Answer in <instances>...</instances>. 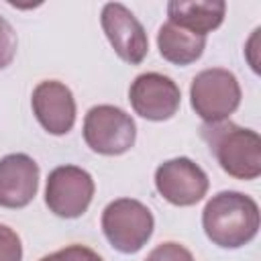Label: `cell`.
I'll list each match as a JSON object with an SVG mask.
<instances>
[{
    "label": "cell",
    "instance_id": "1",
    "mask_svg": "<svg viewBox=\"0 0 261 261\" xmlns=\"http://www.w3.org/2000/svg\"><path fill=\"white\" fill-rule=\"evenodd\" d=\"M257 202L234 190L214 194L202 210V228L212 245L220 249H241L259 232Z\"/></svg>",
    "mask_w": 261,
    "mask_h": 261
},
{
    "label": "cell",
    "instance_id": "2",
    "mask_svg": "<svg viewBox=\"0 0 261 261\" xmlns=\"http://www.w3.org/2000/svg\"><path fill=\"white\" fill-rule=\"evenodd\" d=\"M200 137L206 141L222 171L230 177L251 181L261 175V137L257 130L220 120L204 122Z\"/></svg>",
    "mask_w": 261,
    "mask_h": 261
},
{
    "label": "cell",
    "instance_id": "3",
    "mask_svg": "<svg viewBox=\"0 0 261 261\" xmlns=\"http://www.w3.org/2000/svg\"><path fill=\"white\" fill-rule=\"evenodd\" d=\"M100 224L112 249L133 255L149 243L155 228V218L143 202L135 198H118L104 208Z\"/></svg>",
    "mask_w": 261,
    "mask_h": 261
},
{
    "label": "cell",
    "instance_id": "4",
    "mask_svg": "<svg viewBox=\"0 0 261 261\" xmlns=\"http://www.w3.org/2000/svg\"><path fill=\"white\" fill-rule=\"evenodd\" d=\"M241 84L237 75L224 67H210L196 73L190 86L192 110L204 122L228 120L241 106Z\"/></svg>",
    "mask_w": 261,
    "mask_h": 261
},
{
    "label": "cell",
    "instance_id": "5",
    "mask_svg": "<svg viewBox=\"0 0 261 261\" xmlns=\"http://www.w3.org/2000/svg\"><path fill=\"white\" fill-rule=\"evenodd\" d=\"M84 141L100 155H122L137 141V124L128 112L112 104L92 106L84 116Z\"/></svg>",
    "mask_w": 261,
    "mask_h": 261
},
{
    "label": "cell",
    "instance_id": "6",
    "mask_svg": "<svg viewBox=\"0 0 261 261\" xmlns=\"http://www.w3.org/2000/svg\"><path fill=\"white\" fill-rule=\"evenodd\" d=\"M94 192V179L86 169L59 165L47 177L45 204L59 218H80L90 208Z\"/></svg>",
    "mask_w": 261,
    "mask_h": 261
},
{
    "label": "cell",
    "instance_id": "7",
    "mask_svg": "<svg viewBox=\"0 0 261 261\" xmlns=\"http://www.w3.org/2000/svg\"><path fill=\"white\" fill-rule=\"evenodd\" d=\"M206 171L190 157H173L155 169V188L173 206H194L208 192Z\"/></svg>",
    "mask_w": 261,
    "mask_h": 261
},
{
    "label": "cell",
    "instance_id": "8",
    "mask_svg": "<svg viewBox=\"0 0 261 261\" xmlns=\"http://www.w3.org/2000/svg\"><path fill=\"white\" fill-rule=\"evenodd\" d=\"M128 100L141 118L161 122L169 120L179 110L181 90L169 75L145 71L133 80L128 88Z\"/></svg>",
    "mask_w": 261,
    "mask_h": 261
},
{
    "label": "cell",
    "instance_id": "9",
    "mask_svg": "<svg viewBox=\"0 0 261 261\" xmlns=\"http://www.w3.org/2000/svg\"><path fill=\"white\" fill-rule=\"evenodd\" d=\"M100 24L110 41L114 53L130 63L139 65L149 53V39L139 18L120 2H108L102 6Z\"/></svg>",
    "mask_w": 261,
    "mask_h": 261
},
{
    "label": "cell",
    "instance_id": "10",
    "mask_svg": "<svg viewBox=\"0 0 261 261\" xmlns=\"http://www.w3.org/2000/svg\"><path fill=\"white\" fill-rule=\"evenodd\" d=\"M31 108L49 135H67L75 124V98L63 82H39L31 96Z\"/></svg>",
    "mask_w": 261,
    "mask_h": 261
},
{
    "label": "cell",
    "instance_id": "11",
    "mask_svg": "<svg viewBox=\"0 0 261 261\" xmlns=\"http://www.w3.org/2000/svg\"><path fill=\"white\" fill-rule=\"evenodd\" d=\"M39 190V165L27 153L0 159V208L18 210L33 202Z\"/></svg>",
    "mask_w": 261,
    "mask_h": 261
},
{
    "label": "cell",
    "instance_id": "12",
    "mask_svg": "<svg viewBox=\"0 0 261 261\" xmlns=\"http://www.w3.org/2000/svg\"><path fill=\"white\" fill-rule=\"evenodd\" d=\"M226 14V4L222 0H171L167 2L169 22L188 29L196 35L206 37L216 31Z\"/></svg>",
    "mask_w": 261,
    "mask_h": 261
},
{
    "label": "cell",
    "instance_id": "13",
    "mask_svg": "<svg viewBox=\"0 0 261 261\" xmlns=\"http://www.w3.org/2000/svg\"><path fill=\"white\" fill-rule=\"evenodd\" d=\"M157 49L159 55L179 67H186L198 61L206 49V37L196 35L188 29H181L173 22H165L159 27L157 33Z\"/></svg>",
    "mask_w": 261,
    "mask_h": 261
},
{
    "label": "cell",
    "instance_id": "14",
    "mask_svg": "<svg viewBox=\"0 0 261 261\" xmlns=\"http://www.w3.org/2000/svg\"><path fill=\"white\" fill-rule=\"evenodd\" d=\"M16 47H18L16 31L4 16H0V69L8 67L12 63V59L16 55Z\"/></svg>",
    "mask_w": 261,
    "mask_h": 261
},
{
    "label": "cell",
    "instance_id": "15",
    "mask_svg": "<svg viewBox=\"0 0 261 261\" xmlns=\"http://www.w3.org/2000/svg\"><path fill=\"white\" fill-rule=\"evenodd\" d=\"M39 261H104V259L86 245H67L51 255H45Z\"/></svg>",
    "mask_w": 261,
    "mask_h": 261
},
{
    "label": "cell",
    "instance_id": "16",
    "mask_svg": "<svg viewBox=\"0 0 261 261\" xmlns=\"http://www.w3.org/2000/svg\"><path fill=\"white\" fill-rule=\"evenodd\" d=\"M145 261H196L194 255L179 243H173V241H167V243H161L157 245L147 257Z\"/></svg>",
    "mask_w": 261,
    "mask_h": 261
},
{
    "label": "cell",
    "instance_id": "17",
    "mask_svg": "<svg viewBox=\"0 0 261 261\" xmlns=\"http://www.w3.org/2000/svg\"><path fill=\"white\" fill-rule=\"evenodd\" d=\"M0 261H22L20 237L6 224H0Z\"/></svg>",
    "mask_w": 261,
    "mask_h": 261
}]
</instances>
